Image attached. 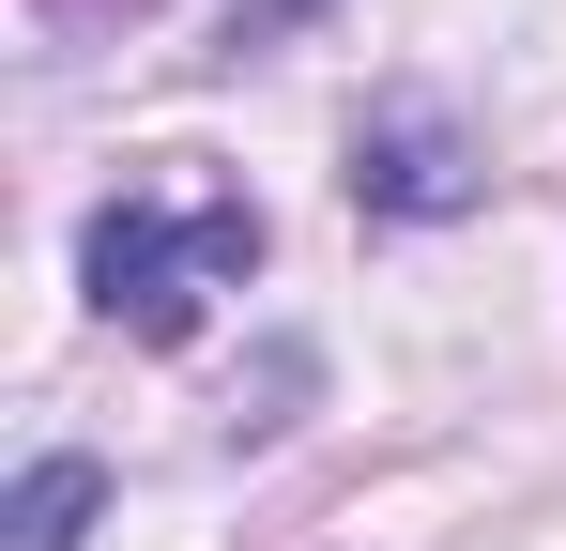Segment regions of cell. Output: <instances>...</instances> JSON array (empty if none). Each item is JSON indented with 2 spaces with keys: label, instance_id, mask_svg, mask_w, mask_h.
I'll list each match as a JSON object with an SVG mask.
<instances>
[{
  "label": "cell",
  "instance_id": "1",
  "mask_svg": "<svg viewBox=\"0 0 566 551\" xmlns=\"http://www.w3.org/2000/svg\"><path fill=\"white\" fill-rule=\"evenodd\" d=\"M245 276H261V215L230 184H123L93 230H77V291H93L123 337H154V353H185L199 306L245 291Z\"/></svg>",
  "mask_w": 566,
  "mask_h": 551
},
{
  "label": "cell",
  "instance_id": "2",
  "mask_svg": "<svg viewBox=\"0 0 566 551\" xmlns=\"http://www.w3.org/2000/svg\"><path fill=\"white\" fill-rule=\"evenodd\" d=\"M353 199H368V215H398V230H429V215H460V199H474V154L429 123V107H398V123H368V138H353Z\"/></svg>",
  "mask_w": 566,
  "mask_h": 551
},
{
  "label": "cell",
  "instance_id": "3",
  "mask_svg": "<svg viewBox=\"0 0 566 551\" xmlns=\"http://www.w3.org/2000/svg\"><path fill=\"white\" fill-rule=\"evenodd\" d=\"M93 506H107L93 459H31L15 506H0V551H77V537H93Z\"/></svg>",
  "mask_w": 566,
  "mask_h": 551
},
{
  "label": "cell",
  "instance_id": "4",
  "mask_svg": "<svg viewBox=\"0 0 566 551\" xmlns=\"http://www.w3.org/2000/svg\"><path fill=\"white\" fill-rule=\"evenodd\" d=\"M291 15H306V0H261V31H291Z\"/></svg>",
  "mask_w": 566,
  "mask_h": 551
}]
</instances>
